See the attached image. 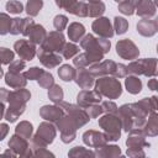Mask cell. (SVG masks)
Here are the masks:
<instances>
[{"mask_svg":"<svg viewBox=\"0 0 158 158\" xmlns=\"http://www.w3.org/2000/svg\"><path fill=\"white\" fill-rule=\"evenodd\" d=\"M33 23H35V21H33V19H32L31 16L23 17V19H22V30H21V35L27 37L28 31H30V28H31V26H32Z\"/></svg>","mask_w":158,"mask_h":158,"instance_id":"11a10c76","label":"cell"},{"mask_svg":"<svg viewBox=\"0 0 158 158\" xmlns=\"http://www.w3.org/2000/svg\"><path fill=\"white\" fill-rule=\"evenodd\" d=\"M75 73H77V69L73 65H69V64H63L58 69V77H59V79H62L65 83L74 80Z\"/></svg>","mask_w":158,"mask_h":158,"instance_id":"4dcf8cb0","label":"cell"},{"mask_svg":"<svg viewBox=\"0 0 158 158\" xmlns=\"http://www.w3.org/2000/svg\"><path fill=\"white\" fill-rule=\"evenodd\" d=\"M80 47L86 52L96 53V54H106L111 48V42L109 38L95 37L91 33L84 35L80 40Z\"/></svg>","mask_w":158,"mask_h":158,"instance_id":"8992f818","label":"cell"},{"mask_svg":"<svg viewBox=\"0 0 158 158\" xmlns=\"http://www.w3.org/2000/svg\"><path fill=\"white\" fill-rule=\"evenodd\" d=\"M5 77V83L12 89H19V88H25L27 84V79L25 78L23 73H12L7 72L4 74Z\"/></svg>","mask_w":158,"mask_h":158,"instance_id":"484cf974","label":"cell"},{"mask_svg":"<svg viewBox=\"0 0 158 158\" xmlns=\"http://www.w3.org/2000/svg\"><path fill=\"white\" fill-rule=\"evenodd\" d=\"M21 30H22V19H20V17L12 19L9 33L16 36V35H20V33H21Z\"/></svg>","mask_w":158,"mask_h":158,"instance_id":"f907efd6","label":"cell"},{"mask_svg":"<svg viewBox=\"0 0 158 158\" xmlns=\"http://www.w3.org/2000/svg\"><path fill=\"white\" fill-rule=\"evenodd\" d=\"M142 131L147 137H156L158 135V114L157 111L151 112L147 116L144 125L142 126Z\"/></svg>","mask_w":158,"mask_h":158,"instance_id":"603a6c76","label":"cell"},{"mask_svg":"<svg viewBox=\"0 0 158 158\" xmlns=\"http://www.w3.org/2000/svg\"><path fill=\"white\" fill-rule=\"evenodd\" d=\"M116 53L122 59L133 60L137 59L139 56V49L136 46V43L130 38H123L117 41L116 43Z\"/></svg>","mask_w":158,"mask_h":158,"instance_id":"ba28073f","label":"cell"},{"mask_svg":"<svg viewBox=\"0 0 158 158\" xmlns=\"http://www.w3.org/2000/svg\"><path fill=\"white\" fill-rule=\"evenodd\" d=\"M91 30L94 31L95 35H98V37H101V38H111L115 35L111 21L104 16L96 17V20L93 21Z\"/></svg>","mask_w":158,"mask_h":158,"instance_id":"7c38bea8","label":"cell"},{"mask_svg":"<svg viewBox=\"0 0 158 158\" xmlns=\"http://www.w3.org/2000/svg\"><path fill=\"white\" fill-rule=\"evenodd\" d=\"M57 136V127L53 122L43 121L40 123L36 133L31 137V147H47L51 143H53L54 138Z\"/></svg>","mask_w":158,"mask_h":158,"instance_id":"3957f363","label":"cell"},{"mask_svg":"<svg viewBox=\"0 0 158 158\" xmlns=\"http://www.w3.org/2000/svg\"><path fill=\"white\" fill-rule=\"evenodd\" d=\"M9 96H10V90H7L5 88H0V101H2V102L9 101Z\"/></svg>","mask_w":158,"mask_h":158,"instance_id":"680465c9","label":"cell"},{"mask_svg":"<svg viewBox=\"0 0 158 158\" xmlns=\"http://www.w3.org/2000/svg\"><path fill=\"white\" fill-rule=\"evenodd\" d=\"M68 25V17L65 15H56L54 19H53V26L57 31H63Z\"/></svg>","mask_w":158,"mask_h":158,"instance_id":"f6af8a7d","label":"cell"},{"mask_svg":"<svg viewBox=\"0 0 158 158\" xmlns=\"http://www.w3.org/2000/svg\"><path fill=\"white\" fill-rule=\"evenodd\" d=\"M127 139H126V146L127 148L131 149H143V148H148L151 146V143L146 139L147 136L143 133L142 128H133L130 132H127Z\"/></svg>","mask_w":158,"mask_h":158,"instance_id":"8fae6325","label":"cell"},{"mask_svg":"<svg viewBox=\"0 0 158 158\" xmlns=\"http://www.w3.org/2000/svg\"><path fill=\"white\" fill-rule=\"evenodd\" d=\"M46 36H47V31H46V28H44L42 25H40V23H33V25L31 26L30 31H28V35H27L28 41H31V42L35 43L36 46H37V44L41 46V44L43 43Z\"/></svg>","mask_w":158,"mask_h":158,"instance_id":"d4e9b609","label":"cell"},{"mask_svg":"<svg viewBox=\"0 0 158 158\" xmlns=\"http://www.w3.org/2000/svg\"><path fill=\"white\" fill-rule=\"evenodd\" d=\"M127 72L131 75H144L147 78H152L157 75V59L156 58H142L133 59L128 63Z\"/></svg>","mask_w":158,"mask_h":158,"instance_id":"5b68a950","label":"cell"},{"mask_svg":"<svg viewBox=\"0 0 158 158\" xmlns=\"http://www.w3.org/2000/svg\"><path fill=\"white\" fill-rule=\"evenodd\" d=\"M25 68H26V60L23 59H14L9 64V72L12 73H22Z\"/></svg>","mask_w":158,"mask_h":158,"instance_id":"7dc6e473","label":"cell"},{"mask_svg":"<svg viewBox=\"0 0 158 158\" xmlns=\"http://www.w3.org/2000/svg\"><path fill=\"white\" fill-rule=\"evenodd\" d=\"M15 133L26 139H30L33 133V126L30 121H20V123H17L15 127Z\"/></svg>","mask_w":158,"mask_h":158,"instance_id":"f546056e","label":"cell"},{"mask_svg":"<svg viewBox=\"0 0 158 158\" xmlns=\"http://www.w3.org/2000/svg\"><path fill=\"white\" fill-rule=\"evenodd\" d=\"M115 1H116V2H117V4H118V2H121V1H122V0H115Z\"/></svg>","mask_w":158,"mask_h":158,"instance_id":"e7e4bbea","label":"cell"},{"mask_svg":"<svg viewBox=\"0 0 158 158\" xmlns=\"http://www.w3.org/2000/svg\"><path fill=\"white\" fill-rule=\"evenodd\" d=\"M74 81L80 89H90L95 83V77H93L86 68H78Z\"/></svg>","mask_w":158,"mask_h":158,"instance_id":"44dd1931","label":"cell"},{"mask_svg":"<svg viewBox=\"0 0 158 158\" xmlns=\"http://www.w3.org/2000/svg\"><path fill=\"white\" fill-rule=\"evenodd\" d=\"M137 32L143 37H152L158 32V21L143 17L137 22Z\"/></svg>","mask_w":158,"mask_h":158,"instance_id":"d6986e66","label":"cell"},{"mask_svg":"<svg viewBox=\"0 0 158 158\" xmlns=\"http://www.w3.org/2000/svg\"><path fill=\"white\" fill-rule=\"evenodd\" d=\"M94 86H95V90L101 96H105L109 100L118 99L122 94V85L120 80L114 75L99 77V79L95 80Z\"/></svg>","mask_w":158,"mask_h":158,"instance_id":"7a4b0ae2","label":"cell"},{"mask_svg":"<svg viewBox=\"0 0 158 158\" xmlns=\"http://www.w3.org/2000/svg\"><path fill=\"white\" fill-rule=\"evenodd\" d=\"M106 6L101 0H95L88 2V16L89 17H100L105 12Z\"/></svg>","mask_w":158,"mask_h":158,"instance_id":"f1b7e54d","label":"cell"},{"mask_svg":"<svg viewBox=\"0 0 158 158\" xmlns=\"http://www.w3.org/2000/svg\"><path fill=\"white\" fill-rule=\"evenodd\" d=\"M85 111H86V114L89 115L90 118H96V117H99L102 114V109H101L100 102L99 104H91V105H89L88 107H85Z\"/></svg>","mask_w":158,"mask_h":158,"instance_id":"681fc988","label":"cell"},{"mask_svg":"<svg viewBox=\"0 0 158 158\" xmlns=\"http://www.w3.org/2000/svg\"><path fill=\"white\" fill-rule=\"evenodd\" d=\"M9 125L7 123H4V122H0V142L7 136L9 133Z\"/></svg>","mask_w":158,"mask_h":158,"instance_id":"6f0895ef","label":"cell"},{"mask_svg":"<svg viewBox=\"0 0 158 158\" xmlns=\"http://www.w3.org/2000/svg\"><path fill=\"white\" fill-rule=\"evenodd\" d=\"M63 115H64V111H63V109L58 104H54V105H43L40 109V116L43 120L49 121V122H53V123H56Z\"/></svg>","mask_w":158,"mask_h":158,"instance_id":"ac0fdd59","label":"cell"},{"mask_svg":"<svg viewBox=\"0 0 158 158\" xmlns=\"http://www.w3.org/2000/svg\"><path fill=\"white\" fill-rule=\"evenodd\" d=\"M64 43H65V37L63 32L56 30V31H51L49 33H47L43 43L41 44V48L48 52L60 53Z\"/></svg>","mask_w":158,"mask_h":158,"instance_id":"9c48e42d","label":"cell"},{"mask_svg":"<svg viewBox=\"0 0 158 158\" xmlns=\"http://www.w3.org/2000/svg\"><path fill=\"white\" fill-rule=\"evenodd\" d=\"M79 0H54V2H56V5L59 7V9H62V10H65L67 12H72V10H73V7L75 6V4L78 2Z\"/></svg>","mask_w":158,"mask_h":158,"instance_id":"c3c4849f","label":"cell"},{"mask_svg":"<svg viewBox=\"0 0 158 158\" xmlns=\"http://www.w3.org/2000/svg\"><path fill=\"white\" fill-rule=\"evenodd\" d=\"M81 139H83L84 144H86L88 147H91V148H96V147H100V146L107 143L105 133L100 132V131H95V130L85 131L81 136Z\"/></svg>","mask_w":158,"mask_h":158,"instance_id":"e0dca14e","label":"cell"},{"mask_svg":"<svg viewBox=\"0 0 158 158\" xmlns=\"http://www.w3.org/2000/svg\"><path fill=\"white\" fill-rule=\"evenodd\" d=\"M85 35V27L80 22H72L68 27V38L72 42H79Z\"/></svg>","mask_w":158,"mask_h":158,"instance_id":"4316f807","label":"cell"},{"mask_svg":"<svg viewBox=\"0 0 158 158\" xmlns=\"http://www.w3.org/2000/svg\"><path fill=\"white\" fill-rule=\"evenodd\" d=\"M57 130L60 132V141L63 143H70L77 137V130L83 127L77 118H74L72 115L65 114L54 123Z\"/></svg>","mask_w":158,"mask_h":158,"instance_id":"277c9868","label":"cell"},{"mask_svg":"<svg viewBox=\"0 0 158 158\" xmlns=\"http://www.w3.org/2000/svg\"><path fill=\"white\" fill-rule=\"evenodd\" d=\"M2 75H4V70H2V68H1V65H0V79H1Z\"/></svg>","mask_w":158,"mask_h":158,"instance_id":"be15d7a7","label":"cell"},{"mask_svg":"<svg viewBox=\"0 0 158 158\" xmlns=\"http://www.w3.org/2000/svg\"><path fill=\"white\" fill-rule=\"evenodd\" d=\"M31 99V93L30 90L25 89V88H19L15 89L12 91H10V96H9V102L10 101H22V102H27Z\"/></svg>","mask_w":158,"mask_h":158,"instance_id":"1f68e13d","label":"cell"},{"mask_svg":"<svg viewBox=\"0 0 158 158\" xmlns=\"http://www.w3.org/2000/svg\"><path fill=\"white\" fill-rule=\"evenodd\" d=\"M14 49H15V53H17V56L20 57V59H23V60H32L37 53L36 44L28 40L16 41L14 43Z\"/></svg>","mask_w":158,"mask_h":158,"instance_id":"4fadbf2b","label":"cell"},{"mask_svg":"<svg viewBox=\"0 0 158 158\" xmlns=\"http://www.w3.org/2000/svg\"><path fill=\"white\" fill-rule=\"evenodd\" d=\"M128 75V72H127V67L122 63H116V68H115V72H114V77L120 79V78H125Z\"/></svg>","mask_w":158,"mask_h":158,"instance_id":"db71d44e","label":"cell"},{"mask_svg":"<svg viewBox=\"0 0 158 158\" xmlns=\"http://www.w3.org/2000/svg\"><path fill=\"white\" fill-rule=\"evenodd\" d=\"M37 57H38V60L41 62V64L43 67H46L47 69H53L56 67H58L62 60H63V57L59 54V53H56V52H48V51H44L40 47V49H37Z\"/></svg>","mask_w":158,"mask_h":158,"instance_id":"9a60e30c","label":"cell"},{"mask_svg":"<svg viewBox=\"0 0 158 158\" xmlns=\"http://www.w3.org/2000/svg\"><path fill=\"white\" fill-rule=\"evenodd\" d=\"M114 32L116 35H123L128 30V21L125 17L121 16H115L114 17Z\"/></svg>","mask_w":158,"mask_h":158,"instance_id":"8d00e7d4","label":"cell"},{"mask_svg":"<svg viewBox=\"0 0 158 158\" xmlns=\"http://www.w3.org/2000/svg\"><path fill=\"white\" fill-rule=\"evenodd\" d=\"M95 157L99 158H115L121 156V148L116 144H102L95 148Z\"/></svg>","mask_w":158,"mask_h":158,"instance_id":"cb8c5ba5","label":"cell"},{"mask_svg":"<svg viewBox=\"0 0 158 158\" xmlns=\"http://www.w3.org/2000/svg\"><path fill=\"white\" fill-rule=\"evenodd\" d=\"M37 81H38V85L41 86V88H43V89H49L53 84H54V78H53V75L49 73V72H43L42 74H41V77L37 79Z\"/></svg>","mask_w":158,"mask_h":158,"instance_id":"f35d334b","label":"cell"},{"mask_svg":"<svg viewBox=\"0 0 158 158\" xmlns=\"http://www.w3.org/2000/svg\"><path fill=\"white\" fill-rule=\"evenodd\" d=\"M99 127L102 128L107 142H116L121 137V131H122V123L121 120L117 115V112H107L104 114L99 121Z\"/></svg>","mask_w":158,"mask_h":158,"instance_id":"6da1fadb","label":"cell"},{"mask_svg":"<svg viewBox=\"0 0 158 158\" xmlns=\"http://www.w3.org/2000/svg\"><path fill=\"white\" fill-rule=\"evenodd\" d=\"M115 68H116V63L112 59H105V60L89 65L88 70L91 73L93 77L99 78V77H105V75H114Z\"/></svg>","mask_w":158,"mask_h":158,"instance_id":"5bb4252c","label":"cell"},{"mask_svg":"<svg viewBox=\"0 0 158 158\" xmlns=\"http://www.w3.org/2000/svg\"><path fill=\"white\" fill-rule=\"evenodd\" d=\"M5 105H4V102L2 101H0V120L4 117V115H5Z\"/></svg>","mask_w":158,"mask_h":158,"instance_id":"94428289","label":"cell"},{"mask_svg":"<svg viewBox=\"0 0 158 158\" xmlns=\"http://www.w3.org/2000/svg\"><path fill=\"white\" fill-rule=\"evenodd\" d=\"M68 156L72 158H80V157H95V153L91 149H88L83 146H75L69 152Z\"/></svg>","mask_w":158,"mask_h":158,"instance_id":"d590c367","label":"cell"},{"mask_svg":"<svg viewBox=\"0 0 158 158\" xmlns=\"http://www.w3.org/2000/svg\"><path fill=\"white\" fill-rule=\"evenodd\" d=\"M7 146L10 149H12L20 157H32V148L28 144V139L19 136L16 133L10 137Z\"/></svg>","mask_w":158,"mask_h":158,"instance_id":"30bf717a","label":"cell"},{"mask_svg":"<svg viewBox=\"0 0 158 158\" xmlns=\"http://www.w3.org/2000/svg\"><path fill=\"white\" fill-rule=\"evenodd\" d=\"M117 115L122 123V130L125 132H130L133 128H142V123L136 117L131 104H123L120 107H117Z\"/></svg>","mask_w":158,"mask_h":158,"instance_id":"52a82bcc","label":"cell"},{"mask_svg":"<svg viewBox=\"0 0 158 158\" xmlns=\"http://www.w3.org/2000/svg\"><path fill=\"white\" fill-rule=\"evenodd\" d=\"M125 88L130 94H139L142 90V81L137 75H127L125 77Z\"/></svg>","mask_w":158,"mask_h":158,"instance_id":"83f0119b","label":"cell"},{"mask_svg":"<svg viewBox=\"0 0 158 158\" xmlns=\"http://www.w3.org/2000/svg\"><path fill=\"white\" fill-rule=\"evenodd\" d=\"M47 95H48V99H49L53 104H58V102H60V101L63 100V98H64L63 89H62V86L58 85V84H53V85L48 89Z\"/></svg>","mask_w":158,"mask_h":158,"instance_id":"d6a6232c","label":"cell"},{"mask_svg":"<svg viewBox=\"0 0 158 158\" xmlns=\"http://www.w3.org/2000/svg\"><path fill=\"white\" fill-rule=\"evenodd\" d=\"M2 154H4V156H11V157H17V154H16V153H15V152H14L12 149H10V148H9V149H6V151H5V152H4Z\"/></svg>","mask_w":158,"mask_h":158,"instance_id":"6125c7cd","label":"cell"},{"mask_svg":"<svg viewBox=\"0 0 158 158\" xmlns=\"http://www.w3.org/2000/svg\"><path fill=\"white\" fill-rule=\"evenodd\" d=\"M11 21L12 19L4 12H0V35H7L10 31V26H11Z\"/></svg>","mask_w":158,"mask_h":158,"instance_id":"60d3db41","label":"cell"},{"mask_svg":"<svg viewBox=\"0 0 158 158\" xmlns=\"http://www.w3.org/2000/svg\"><path fill=\"white\" fill-rule=\"evenodd\" d=\"M5 9H6L7 12H10V14H15V15L21 14V12L25 10L22 2L19 1V0H10V1H7L6 5H5Z\"/></svg>","mask_w":158,"mask_h":158,"instance_id":"7bdbcfd3","label":"cell"},{"mask_svg":"<svg viewBox=\"0 0 158 158\" xmlns=\"http://www.w3.org/2000/svg\"><path fill=\"white\" fill-rule=\"evenodd\" d=\"M26 104L27 102H22V101H10L9 107L5 110V120L10 123L16 122L17 118L25 112L26 110Z\"/></svg>","mask_w":158,"mask_h":158,"instance_id":"ffe728a7","label":"cell"},{"mask_svg":"<svg viewBox=\"0 0 158 158\" xmlns=\"http://www.w3.org/2000/svg\"><path fill=\"white\" fill-rule=\"evenodd\" d=\"M32 148V147H31ZM32 156L33 157H54V154L52 152H49L47 149V147H37V148H32Z\"/></svg>","mask_w":158,"mask_h":158,"instance_id":"f5cc1de1","label":"cell"},{"mask_svg":"<svg viewBox=\"0 0 158 158\" xmlns=\"http://www.w3.org/2000/svg\"><path fill=\"white\" fill-rule=\"evenodd\" d=\"M139 17H153L157 12V6L156 2L153 0H139L137 6H136V11H135Z\"/></svg>","mask_w":158,"mask_h":158,"instance_id":"7402d4cb","label":"cell"},{"mask_svg":"<svg viewBox=\"0 0 158 158\" xmlns=\"http://www.w3.org/2000/svg\"><path fill=\"white\" fill-rule=\"evenodd\" d=\"M70 14L72 15H75L78 17H86L88 16V2L79 0L75 4V6L73 7V10H72Z\"/></svg>","mask_w":158,"mask_h":158,"instance_id":"ee69618b","label":"cell"},{"mask_svg":"<svg viewBox=\"0 0 158 158\" xmlns=\"http://www.w3.org/2000/svg\"><path fill=\"white\" fill-rule=\"evenodd\" d=\"M15 58V52L6 48V47H0V64H10Z\"/></svg>","mask_w":158,"mask_h":158,"instance_id":"b9f144b4","label":"cell"},{"mask_svg":"<svg viewBox=\"0 0 158 158\" xmlns=\"http://www.w3.org/2000/svg\"><path fill=\"white\" fill-rule=\"evenodd\" d=\"M101 100H102V96L95 89L94 90L83 89L77 95V105H79L83 109L88 107L91 104H99V102H101Z\"/></svg>","mask_w":158,"mask_h":158,"instance_id":"2e32d148","label":"cell"},{"mask_svg":"<svg viewBox=\"0 0 158 158\" xmlns=\"http://www.w3.org/2000/svg\"><path fill=\"white\" fill-rule=\"evenodd\" d=\"M73 64L77 68H86V67L91 65L93 63H91L90 58L88 57L86 52H84V53H78L77 56L73 57Z\"/></svg>","mask_w":158,"mask_h":158,"instance_id":"74e56055","label":"cell"},{"mask_svg":"<svg viewBox=\"0 0 158 158\" xmlns=\"http://www.w3.org/2000/svg\"><path fill=\"white\" fill-rule=\"evenodd\" d=\"M42 7H43V0H27L25 11L27 12L28 16L35 17L40 14Z\"/></svg>","mask_w":158,"mask_h":158,"instance_id":"836d02e7","label":"cell"},{"mask_svg":"<svg viewBox=\"0 0 158 158\" xmlns=\"http://www.w3.org/2000/svg\"><path fill=\"white\" fill-rule=\"evenodd\" d=\"M147 86H148V89H149V90H152V91L157 90V79H156V77H152V79H149V80H148Z\"/></svg>","mask_w":158,"mask_h":158,"instance_id":"91938a15","label":"cell"},{"mask_svg":"<svg viewBox=\"0 0 158 158\" xmlns=\"http://www.w3.org/2000/svg\"><path fill=\"white\" fill-rule=\"evenodd\" d=\"M101 109H102V114H107V112H117V105L111 101V100H105L100 102Z\"/></svg>","mask_w":158,"mask_h":158,"instance_id":"816d5d0a","label":"cell"},{"mask_svg":"<svg viewBox=\"0 0 158 158\" xmlns=\"http://www.w3.org/2000/svg\"><path fill=\"white\" fill-rule=\"evenodd\" d=\"M126 154L128 157H132V158H138V157H146V153L143 149H131V148H127L126 151Z\"/></svg>","mask_w":158,"mask_h":158,"instance_id":"9f6ffc18","label":"cell"},{"mask_svg":"<svg viewBox=\"0 0 158 158\" xmlns=\"http://www.w3.org/2000/svg\"><path fill=\"white\" fill-rule=\"evenodd\" d=\"M44 70L42 69V68H40V67H31L30 69H27L25 73H23V75H25V78L27 79V80H37L40 77H41V74L43 73Z\"/></svg>","mask_w":158,"mask_h":158,"instance_id":"bcb514c9","label":"cell"},{"mask_svg":"<svg viewBox=\"0 0 158 158\" xmlns=\"http://www.w3.org/2000/svg\"><path fill=\"white\" fill-rule=\"evenodd\" d=\"M118 11L123 15L131 16L136 11V5L130 0H122L121 2H118Z\"/></svg>","mask_w":158,"mask_h":158,"instance_id":"ab89813d","label":"cell"},{"mask_svg":"<svg viewBox=\"0 0 158 158\" xmlns=\"http://www.w3.org/2000/svg\"><path fill=\"white\" fill-rule=\"evenodd\" d=\"M78 53H79V47H78L74 42H65L59 54H60L64 59H70V58H73L74 56H77Z\"/></svg>","mask_w":158,"mask_h":158,"instance_id":"e575fe53","label":"cell"}]
</instances>
